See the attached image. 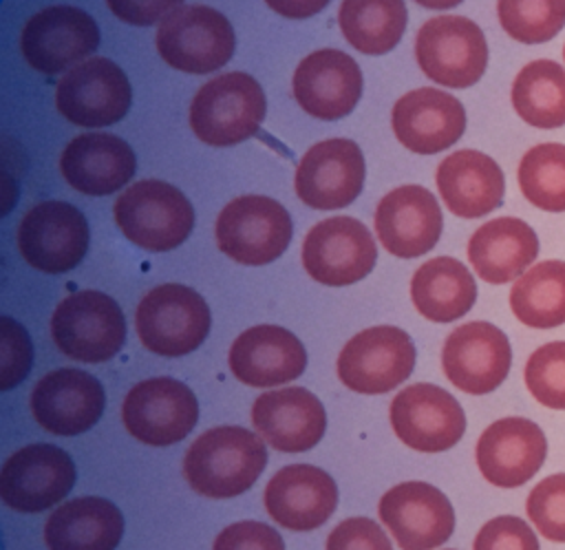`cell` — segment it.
Instances as JSON below:
<instances>
[{"label": "cell", "mask_w": 565, "mask_h": 550, "mask_svg": "<svg viewBox=\"0 0 565 550\" xmlns=\"http://www.w3.org/2000/svg\"><path fill=\"white\" fill-rule=\"evenodd\" d=\"M415 57L422 73L450 88H468L488 66L483 31L463 15H435L415 38Z\"/></svg>", "instance_id": "7"}, {"label": "cell", "mask_w": 565, "mask_h": 550, "mask_svg": "<svg viewBox=\"0 0 565 550\" xmlns=\"http://www.w3.org/2000/svg\"><path fill=\"white\" fill-rule=\"evenodd\" d=\"M124 537L119 508L104 497H75L46 519L49 550H115Z\"/></svg>", "instance_id": "31"}, {"label": "cell", "mask_w": 565, "mask_h": 550, "mask_svg": "<svg viewBox=\"0 0 565 550\" xmlns=\"http://www.w3.org/2000/svg\"><path fill=\"white\" fill-rule=\"evenodd\" d=\"M377 247L369 228L353 216H331L316 223L302 243V267L331 287H344L371 274Z\"/></svg>", "instance_id": "14"}, {"label": "cell", "mask_w": 565, "mask_h": 550, "mask_svg": "<svg viewBox=\"0 0 565 550\" xmlns=\"http://www.w3.org/2000/svg\"><path fill=\"white\" fill-rule=\"evenodd\" d=\"M252 424L267 446L282 453H300L322 440L327 413L309 389L285 387L256 398Z\"/></svg>", "instance_id": "26"}, {"label": "cell", "mask_w": 565, "mask_h": 550, "mask_svg": "<svg viewBox=\"0 0 565 550\" xmlns=\"http://www.w3.org/2000/svg\"><path fill=\"white\" fill-rule=\"evenodd\" d=\"M291 86L305 113L333 121L355 108L362 95V73L351 55L338 49H320L300 60Z\"/></svg>", "instance_id": "23"}, {"label": "cell", "mask_w": 565, "mask_h": 550, "mask_svg": "<svg viewBox=\"0 0 565 550\" xmlns=\"http://www.w3.org/2000/svg\"><path fill=\"white\" fill-rule=\"evenodd\" d=\"M523 380L539 404L565 411V340H554L532 351Z\"/></svg>", "instance_id": "38"}, {"label": "cell", "mask_w": 565, "mask_h": 550, "mask_svg": "<svg viewBox=\"0 0 565 550\" xmlns=\"http://www.w3.org/2000/svg\"><path fill=\"white\" fill-rule=\"evenodd\" d=\"M104 406L102 382L82 369H55L31 391V413L53 435H79L93 429Z\"/></svg>", "instance_id": "21"}, {"label": "cell", "mask_w": 565, "mask_h": 550, "mask_svg": "<svg viewBox=\"0 0 565 550\" xmlns=\"http://www.w3.org/2000/svg\"><path fill=\"white\" fill-rule=\"evenodd\" d=\"M377 512L402 550H435L455 530L450 499L426 482H402L388 488Z\"/></svg>", "instance_id": "18"}, {"label": "cell", "mask_w": 565, "mask_h": 550, "mask_svg": "<svg viewBox=\"0 0 565 550\" xmlns=\"http://www.w3.org/2000/svg\"><path fill=\"white\" fill-rule=\"evenodd\" d=\"M60 170L71 188L82 194L104 197L124 188L135 170L132 148L110 133H84L68 141L60 157Z\"/></svg>", "instance_id": "28"}, {"label": "cell", "mask_w": 565, "mask_h": 550, "mask_svg": "<svg viewBox=\"0 0 565 550\" xmlns=\"http://www.w3.org/2000/svg\"><path fill=\"white\" fill-rule=\"evenodd\" d=\"M512 349L508 336L486 320L459 325L441 349L446 378L463 393H492L510 373Z\"/></svg>", "instance_id": "17"}, {"label": "cell", "mask_w": 565, "mask_h": 550, "mask_svg": "<svg viewBox=\"0 0 565 550\" xmlns=\"http://www.w3.org/2000/svg\"><path fill=\"white\" fill-rule=\"evenodd\" d=\"M472 550H541L534 530L514 515H501L486 521L472 543Z\"/></svg>", "instance_id": "41"}, {"label": "cell", "mask_w": 565, "mask_h": 550, "mask_svg": "<svg viewBox=\"0 0 565 550\" xmlns=\"http://www.w3.org/2000/svg\"><path fill=\"white\" fill-rule=\"evenodd\" d=\"M51 336L57 349L73 360L106 362L126 342V318L108 294L82 289L55 307Z\"/></svg>", "instance_id": "6"}, {"label": "cell", "mask_w": 565, "mask_h": 550, "mask_svg": "<svg viewBox=\"0 0 565 550\" xmlns=\"http://www.w3.org/2000/svg\"><path fill=\"white\" fill-rule=\"evenodd\" d=\"M413 367V340L393 325H377L355 334L342 347L335 364L340 382L364 395L388 393L411 376Z\"/></svg>", "instance_id": "9"}, {"label": "cell", "mask_w": 565, "mask_h": 550, "mask_svg": "<svg viewBox=\"0 0 565 550\" xmlns=\"http://www.w3.org/2000/svg\"><path fill=\"white\" fill-rule=\"evenodd\" d=\"M450 550H452V548H450Z\"/></svg>", "instance_id": "48"}, {"label": "cell", "mask_w": 565, "mask_h": 550, "mask_svg": "<svg viewBox=\"0 0 565 550\" xmlns=\"http://www.w3.org/2000/svg\"><path fill=\"white\" fill-rule=\"evenodd\" d=\"M539 256L536 232L516 216H499L477 228L468 241V261L490 285L516 281Z\"/></svg>", "instance_id": "30"}, {"label": "cell", "mask_w": 565, "mask_h": 550, "mask_svg": "<svg viewBox=\"0 0 565 550\" xmlns=\"http://www.w3.org/2000/svg\"><path fill=\"white\" fill-rule=\"evenodd\" d=\"M393 133L417 155L450 148L466 130V110L457 97L439 88H415L402 95L391 113Z\"/></svg>", "instance_id": "25"}, {"label": "cell", "mask_w": 565, "mask_h": 550, "mask_svg": "<svg viewBox=\"0 0 565 550\" xmlns=\"http://www.w3.org/2000/svg\"><path fill=\"white\" fill-rule=\"evenodd\" d=\"M516 115L534 128L565 126V68L554 60L525 64L510 91Z\"/></svg>", "instance_id": "34"}, {"label": "cell", "mask_w": 565, "mask_h": 550, "mask_svg": "<svg viewBox=\"0 0 565 550\" xmlns=\"http://www.w3.org/2000/svg\"><path fill=\"white\" fill-rule=\"evenodd\" d=\"M157 51L166 64L183 73H212L234 55L230 20L205 4H181L157 29Z\"/></svg>", "instance_id": "5"}, {"label": "cell", "mask_w": 565, "mask_h": 550, "mask_svg": "<svg viewBox=\"0 0 565 550\" xmlns=\"http://www.w3.org/2000/svg\"><path fill=\"white\" fill-rule=\"evenodd\" d=\"M265 466V442L243 426H216L201 433L183 457L188 484L210 499H230L245 493Z\"/></svg>", "instance_id": "1"}, {"label": "cell", "mask_w": 565, "mask_h": 550, "mask_svg": "<svg viewBox=\"0 0 565 550\" xmlns=\"http://www.w3.org/2000/svg\"><path fill=\"white\" fill-rule=\"evenodd\" d=\"M121 420L135 440L148 446H170L196 426L199 402L192 389L174 378H148L126 393Z\"/></svg>", "instance_id": "10"}, {"label": "cell", "mask_w": 565, "mask_h": 550, "mask_svg": "<svg viewBox=\"0 0 565 550\" xmlns=\"http://www.w3.org/2000/svg\"><path fill=\"white\" fill-rule=\"evenodd\" d=\"M547 440L543 429L519 415L492 422L477 440L475 457L486 482L499 488H516L530 482L543 466Z\"/></svg>", "instance_id": "20"}, {"label": "cell", "mask_w": 565, "mask_h": 550, "mask_svg": "<svg viewBox=\"0 0 565 550\" xmlns=\"http://www.w3.org/2000/svg\"><path fill=\"white\" fill-rule=\"evenodd\" d=\"M75 486V464L60 446L40 442L18 448L0 470V497L18 512H40Z\"/></svg>", "instance_id": "15"}, {"label": "cell", "mask_w": 565, "mask_h": 550, "mask_svg": "<svg viewBox=\"0 0 565 550\" xmlns=\"http://www.w3.org/2000/svg\"><path fill=\"white\" fill-rule=\"evenodd\" d=\"M99 46V27L90 13L55 4L29 18L20 35V51L31 68L55 75L82 64Z\"/></svg>", "instance_id": "13"}, {"label": "cell", "mask_w": 565, "mask_h": 550, "mask_svg": "<svg viewBox=\"0 0 565 550\" xmlns=\"http://www.w3.org/2000/svg\"><path fill=\"white\" fill-rule=\"evenodd\" d=\"M364 157L353 139H324L300 159L294 177L298 199L313 210H340L364 186Z\"/></svg>", "instance_id": "19"}, {"label": "cell", "mask_w": 565, "mask_h": 550, "mask_svg": "<svg viewBox=\"0 0 565 550\" xmlns=\"http://www.w3.org/2000/svg\"><path fill=\"white\" fill-rule=\"evenodd\" d=\"M437 190L446 208L461 219H479L503 201L505 179L499 163L479 150H457L437 168Z\"/></svg>", "instance_id": "29"}, {"label": "cell", "mask_w": 565, "mask_h": 550, "mask_svg": "<svg viewBox=\"0 0 565 550\" xmlns=\"http://www.w3.org/2000/svg\"><path fill=\"white\" fill-rule=\"evenodd\" d=\"M510 309L519 322L552 329L565 322V261H541L510 289Z\"/></svg>", "instance_id": "35"}, {"label": "cell", "mask_w": 565, "mask_h": 550, "mask_svg": "<svg viewBox=\"0 0 565 550\" xmlns=\"http://www.w3.org/2000/svg\"><path fill=\"white\" fill-rule=\"evenodd\" d=\"M331 0H265V4L282 18H311L320 13Z\"/></svg>", "instance_id": "45"}, {"label": "cell", "mask_w": 565, "mask_h": 550, "mask_svg": "<svg viewBox=\"0 0 565 550\" xmlns=\"http://www.w3.org/2000/svg\"><path fill=\"white\" fill-rule=\"evenodd\" d=\"M267 113L260 84L241 71L203 84L190 104V128L203 144L234 146L256 135Z\"/></svg>", "instance_id": "3"}, {"label": "cell", "mask_w": 565, "mask_h": 550, "mask_svg": "<svg viewBox=\"0 0 565 550\" xmlns=\"http://www.w3.org/2000/svg\"><path fill=\"white\" fill-rule=\"evenodd\" d=\"M227 362L241 382L249 387H276L302 376L307 351L289 329L256 325L232 342Z\"/></svg>", "instance_id": "27"}, {"label": "cell", "mask_w": 565, "mask_h": 550, "mask_svg": "<svg viewBox=\"0 0 565 550\" xmlns=\"http://www.w3.org/2000/svg\"><path fill=\"white\" fill-rule=\"evenodd\" d=\"M415 2L426 9H452V7L461 4L463 0H415Z\"/></svg>", "instance_id": "46"}, {"label": "cell", "mask_w": 565, "mask_h": 550, "mask_svg": "<svg viewBox=\"0 0 565 550\" xmlns=\"http://www.w3.org/2000/svg\"><path fill=\"white\" fill-rule=\"evenodd\" d=\"M267 515L282 528L307 532L322 526L338 506V486L329 473L311 464H289L265 486Z\"/></svg>", "instance_id": "24"}, {"label": "cell", "mask_w": 565, "mask_h": 550, "mask_svg": "<svg viewBox=\"0 0 565 550\" xmlns=\"http://www.w3.org/2000/svg\"><path fill=\"white\" fill-rule=\"evenodd\" d=\"M210 325L212 314L203 296L179 283L152 287L135 311L141 345L163 358L192 353L207 338Z\"/></svg>", "instance_id": "4"}, {"label": "cell", "mask_w": 565, "mask_h": 550, "mask_svg": "<svg viewBox=\"0 0 565 550\" xmlns=\"http://www.w3.org/2000/svg\"><path fill=\"white\" fill-rule=\"evenodd\" d=\"M22 258L46 274H64L82 263L88 252L90 230L86 216L66 201L33 205L18 225Z\"/></svg>", "instance_id": "11"}, {"label": "cell", "mask_w": 565, "mask_h": 550, "mask_svg": "<svg viewBox=\"0 0 565 550\" xmlns=\"http://www.w3.org/2000/svg\"><path fill=\"white\" fill-rule=\"evenodd\" d=\"M214 232L218 250L232 261L267 265L287 250L291 216L276 199L243 194L221 210Z\"/></svg>", "instance_id": "8"}, {"label": "cell", "mask_w": 565, "mask_h": 550, "mask_svg": "<svg viewBox=\"0 0 565 550\" xmlns=\"http://www.w3.org/2000/svg\"><path fill=\"white\" fill-rule=\"evenodd\" d=\"M327 550H393L386 532L369 517L340 521L327 539Z\"/></svg>", "instance_id": "42"}, {"label": "cell", "mask_w": 565, "mask_h": 550, "mask_svg": "<svg viewBox=\"0 0 565 550\" xmlns=\"http://www.w3.org/2000/svg\"><path fill=\"white\" fill-rule=\"evenodd\" d=\"M411 298L424 318L433 322H452L472 309L477 300V283L461 261L437 256L419 265L413 274Z\"/></svg>", "instance_id": "32"}, {"label": "cell", "mask_w": 565, "mask_h": 550, "mask_svg": "<svg viewBox=\"0 0 565 550\" xmlns=\"http://www.w3.org/2000/svg\"><path fill=\"white\" fill-rule=\"evenodd\" d=\"M212 550H285V543L271 526L247 519L223 528L216 535Z\"/></svg>", "instance_id": "43"}, {"label": "cell", "mask_w": 565, "mask_h": 550, "mask_svg": "<svg viewBox=\"0 0 565 550\" xmlns=\"http://www.w3.org/2000/svg\"><path fill=\"white\" fill-rule=\"evenodd\" d=\"M404 0H344L338 24L347 42L366 55H384L397 46L406 31Z\"/></svg>", "instance_id": "33"}, {"label": "cell", "mask_w": 565, "mask_h": 550, "mask_svg": "<svg viewBox=\"0 0 565 550\" xmlns=\"http://www.w3.org/2000/svg\"><path fill=\"white\" fill-rule=\"evenodd\" d=\"M130 102V82L108 57H88L68 68L55 88L57 110L84 128L117 124L128 113Z\"/></svg>", "instance_id": "12"}, {"label": "cell", "mask_w": 565, "mask_h": 550, "mask_svg": "<svg viewBox=\"0 0 565 550\" xmlns=\"http://www.w3.org/2000/svg\"><path fill=\"white\" fill-rule=\"evenodd\" d=\"M115 221L121 234L137 247L170 252L190 236L194 210L188 197L172 183L143 179L117 197Z\"/></svg>", "instance_id": "2"}, {"label": "cell", "mask_w": 565, "mask_h": 550, "mask_svg": "<svg viewBox=\"0 0 565 550\" xmlns=\"http://www.w3.org/2000/svg\"><path fill=\"white\" fill-rule=\"evenodd\" d=\"M33 345L26 329L9 316L0 318V389L20 384L31 369Z\"/></svg>", "instance_id": "40"}, {"label": "cell", "mask_w": 565, "mask_h": 550, "mask_svg": "<svg viewBox=\"0 0 565 550\" xmlns=\"http://www.w3.org/2000/svg\"><path fill=\"white\" fill-rule=\"evenodd\" d=\"M183 0H106L108 9L128 24L150 27L163 20L170 11L181 7Z\"/></svg>", "instance_id": "44"}, {"label": "cell", "mask_w": 565, "mask_h": 550, "mask_svg": "<svg viewBox=\"0 0 565 550\" xmlns=\"http://www.w3.org/2000/svg\"><path fill=\"white\" fill-rule=\"evenodd\" d=\"M444 228V216L433 192L422 186H399L382 197L375 210L380 243L399 258L430 252Z\"/></svg>", "instance_id": "22"}, {"label": "cell", "mask_w": 565, "mask_h": 550, "mask_svg": "<svg viewBox=\"0 0 565 550\" xmlns=\"http://www.w3.org/2000/svg\"><path fill=\"white\" fill-rule=\"evenodd\" d=\"M503 31L521 44H543L565 27V0H499Z\"/></svg>", "instance_id": "37"}, {"label": "cell", "mask_w": 565, "mask_h": 550, "mask_svg": "<svg viewBox=\"0 0 565 550\" xmlns=\"http://www.w3.org/2000/svg\"><path fill=\"white\" fill-rule=\"evenodd\" d=\"M525 512L539 535L565 543V473L541 479L527 495Z\"/></svg>", "instance_id": "39"}, {"label": "cell", "mask_w": 565, "mask_h": 550, "mask_svg": "<svg viewBox=\"0 0 565 550\" xmlns=\"http://www.w3.org/2000/svg\"><path fill=\"white\" fill-rule=\"evenodd\" d=\"M388 415L395 435L422 453L448 451L466 431V415L455 395L428 382L402 389L393 398Z\"/></svg>", "instance_id": "16"}, {"label": "cell", "mask_w": 565, "mask_h": 550, "mask_svg": "<svg viewBox=\"0 0 565 550\" xmlns=\"http://www.w3.org/2000/svg\"><path fill=\"white\" fill-rule=\"evenodd\" d=\"M521 194L539 210L565 212V144L532 146L519 163Z\"/></svg>", "instance_id": "36"}, {"label": "cell", "mask_w": 565, "mask_h": 550, "mask_svg": "<svg viewBox=\"0 0 565 550\" xmlns=\"http://www.w3.org/2000/svg\"><path fill=\"white\" fill-rule=\"evenodd\" d=\"M563 60H565V46H563Z\"/></svg>", "instance_id": "47"}]
</instances>
